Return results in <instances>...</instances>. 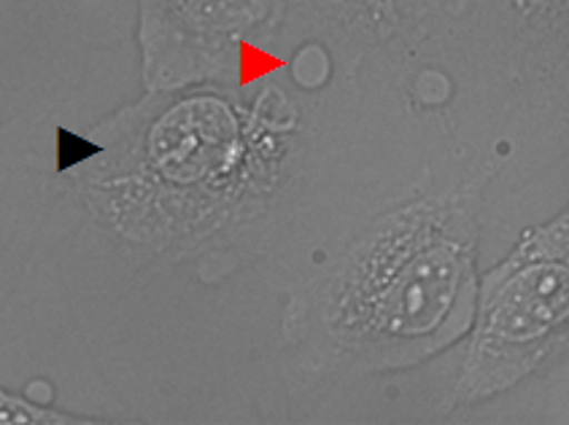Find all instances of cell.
Returning a JSON list of instances; mask_svg holds the SVG:
<instances>
[{
    "instance_id": "cell-1",
    "label": "cell",
    "mask_w": 569,
    "mask_h": 425,
    "mask_svg": "<svg viewBox=\"0 0 569 425\" xmlns=\"http://www.w3.org/2000/svg\"><path fill=\"white\" fill-rule=\"evenodd\" d=\"M476 310V245L457 213L413 205L389 215L346 259L327 328L368 366H408L457 340Z\"/></svg>"
},
{
    "instance_id": "cell-2",
    "label": "cell",
    "mask_w": 569,
    "mask_h": 425,
    "mask_svg": "<svg viewBox=\"0 0 569 425\" xmlns=\"http://www.w3.org/2000/svg\"><path fill=\"white\" fill-rule=\"evenodd\" d=\"M569 310L567 213L527 232L483 277L457 402L472 404L513 388L565 340Z\"/></svg>"
},
{
    "instance_id": "cell-3",
    "label": "cell",
    "mask_w": 569,
    "mask_h": 425,
    "mask_svg": "<svg viewBox=\"0 0 569 425\" xmlns=\"http://www.w3.org/2000/svg\"><path fill=\"white\" fill-rule=\"evenodd\" d=\"M98 423L92 417H73L62 412L36 407L14 393L0 391V425H87Z\"/></svg>"
}]
</instances>
